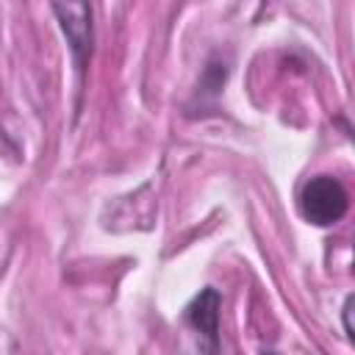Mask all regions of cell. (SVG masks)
<instances>
[{
	"label": "cell",
	"instance_id": "cell-3",
	"mask_svg": "<svg viewBox=\"0 0 355 355\" xmlns=\"http://www.w3.org/2000/svg\"><path fill=\"white\" fill-rule=\"evenodd\" d=\"M219 308H222V294L214 286L202 288L186 308V322L205 341V349L219 347Z\"/></svg>",
	"mask_w": 355,
	"mask_h": 355
},
{
	"label": "cell",
	"instance_id": "cell-2",
	"mask_svg": "<svg viewBox=\"0 0 355 355\" xmlns=\"http://www.w3.org/2000/svg\"><path fill=\"white\" fill-rule=\"evenodd\" d=\"M53 14L61 25V33L69 44L72 64L83 78L86 64L92 58L94 31H92V3L89 0H53Z\"/></svg>",
	"mask_w": 355,
	"mask_h": 355
},
{
	"label": "cell",
	"instance_id": "cell-1",
	"mask_svg": "<svg viewBox=\"0 0 355 355\" xmlns=\"http://www.w3.org/2000/svg\"><path fill=\"white\" fill-rule=\"evenodd\" d=\"M347 208H349V194L341 186V180L330 175L311 178L300 191V214L311 225H319V227L336 225L344 219Z\"/></svg>",
	"mask_w": 355,
	"mask_h": 355
},
{
	"label": "cell",
	"instance_id": "cell-4",
	"mask_svg": "<svg viewBox=\"0 0 355 355\" xmlns=\"http://www.w3.org/2000/svg\"><path fill=\"white\" fill-rule=\"evenodd\" d=\"M352 308H355V297L349 294V297H347V302H344V308H341V313H344V330H347V336H349V338L355 336V327H352Z\"/></svg>",
	"mask_w": 355,
	"mask_h": 355
}]
</instances>
